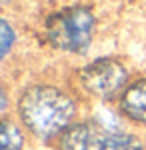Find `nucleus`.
I'll return each mask as SVG.
<instances>
[{"mask_svg": "<svg viewBox=\"0 0 146 150\" xmlns=\"http://www.w3.org/2000/svg\"><path fill=\"white\" fill-rule=\"evenodd\" d=\"M24 124L40 138H50L68 126L74 116V104L66 94L52 86H34L20 100Z\"/></svg>", "mask_w": 146, "mask_h": 150, "instance_id": "1", "label": "nucleus"}, {"mask_svg": "<svg viewBox=\"0 0 146 150\" xmlns=\"http://www.w3.org/2000/svg\"><path fill=\"white\" fill-rule=\"evenodd\" d=\"M94 16L86 8H68L46 22V32L54 46L68 52H82L92 40Z\"/></svg>", "mask_w": 146, "mask_h": 150, "instance_id": "2", "label": "nucleus"}, {"mask_svg": "<svg viewBox=\"0 0 146 150\" xmlns=\"http://www.w3.org/2000/svg\"><path fill=\"white\" fill-rule=\"evenodd\" d=\"M80 78L90 94L108 98L122 88V84L126 82V70L120 62H116L112 58H102V60L88 64L82 70Z\"/></svg>", "mask_w": 146, "mask_h": 150, "instance_id": "3", "label": "nucleus"}, {"mask_svg": "<svg viewBox=\"0 0 146 150\" xmlns=\"http://www.w3.org/2000/svg\"><path fill=\"white\" fill-rule=\"evenodd\" d=\"M104 136H100L98 128L92 124H76L68 128L62 136L64 150H100Z\"/></svg>", "mask_w": 146, "mask_h": 150, "instance_id": "4", "label": "nucleus"}, {"mask_svg": "<svg viewBox=\"0 0 146 150\" xmlns=\"http://www.w3.org/2000/svg\"><path fill=\"white\" fill-rule=\"evenodd\" d=\"M122 110L130 118L146 122V80H138L124 92Z\"/></svg>", "mask_w": 146, "mask_h": 150, "instance_id": "5", "label": "nucleus"}, {"mask_svg": "<svg viewBox=\"0 0 146 150\" xmlns=\"http://www.w3.org/2000/svg\"><path fill=\"white\" fill-rule=\"evenodd\" d=\"M100 150H144L142 142L130 134H112L104 136Z\"/></svg>", "mask_w": 146, "mask_h": 150, "instance_id": "6", "label": "nucleus"}, {"mask_svg": "<svg viewBox=\"0 0 146 150\" xmlns=\"http://www.w3.org/2000/svg\"><path fill=\"white\" fill-rule=\"evenodd\" d=\"M0 150H20L22 146V134L16 128V124H12L10 120L2 122V132H0Z\"/></svg>", "mask_w": 146, "mask_h": 150, "instance_id": "7", "label": "nucleus"}, {"mask_svg": "<svg viewBox=\"0 0 146 150\" xmlns=\"http://www.w3.org/2000/svg\"><path fill=\"white\" fill-rule=\"evenodd\" d=\"M0 30H2V54L6 56L12 46V42H14V34H12V28L8 26L6 20H2V28Z\"/></svg>", "mask_w": 146, "mask_h": 150, "instance_id": "8", "label": "nucleus"}]
</instances>
